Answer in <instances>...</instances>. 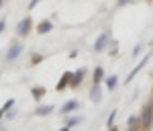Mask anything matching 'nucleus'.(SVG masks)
<instances>
[{"label":"nucleus","instance_id":"1","mask_svg":"<svg viewBox=\"0 0 153 131\" xmlns=\"http://www.w3.org/2000/svg\"><path fill=\"white\" fill-rule=\"evenodd\" d=\"M141 125L145 127V129H149V127L153 125V103L145 105V109L141 111Z\"/></svg>","mask_w":153,"mask_h":131},{"label":"nucleus","instance_id":"2","mask_svg":"<svg viewBox=\"0 0 153 131\" xmlns=\"http://www.w3.org/2000/svg\"><path fill=\"white\" fill-rule=\"evenodd\" d=\"M108 41H110V33H108V31H104V33H102V35L94 41V51H96V53L104 51L106 45H108Z\"/></svg>","mask_w":153,"mask_h":131},{"label":"nucleus","instance_id":"3","mask_svg":"<svg viewBox=\"0 0 153 131\" xmlns=\"http://www.w3.org/2000/svg\"><path fill=\"white\" fill-rule=\"evenodd\" d=\"M21 51H23V45H21V43H12L10 47H8V51H6V61L16 60V58L21 55Z\"/></svg>","mask_w":153,"mask_h":131},{"label":"nucleus","instance_id":"4","mask_svg":"<svg viewBox=\"0 0 153 131\" xmlns=\"http://www.w3.org/2000/svg\"><path fill=\"white\" fill-rule=\"evenodd\" d=\"M31 27H33V21H31V16H25L23 21L19 23V27H16V33H19V35H27V33L31 31Z\"/></svg>","mask_w":153,"mask_h":131},{"label":"nucleus","instance_id":"5","mask_svg":"<svg viewBox=\"0 0 153 131\" xmlns=\"http://www.w3.org/2000/svg\"><path fill=\"white\" fill-rule=\"evenodd\" d=\"M147 61H149V55H145V58H143V60L139 61V64H137V66H135L133 70H131V74H129V76H127V84H129L131 80H133V78H135V76L139 74V70H141V68H143V66H145V64H147Z\"/></svg>","mask_w":153,"mask_h":131},{"label":"nucleus","instance_id":"6","mask_svg":"<svg viewBox=\"0 0 153 131\" xmlns=\"http://www.w3.org/2000/svg\"><path fill=\"white\" fill-rule=\"evenodd\" d=\"M90 100H92V103H100V100H102L100 84H94V86H92V90H90Z\"/></svg>","mask_w":153,"mask_h":131},{"label":"nucleus","instance_id":"7","mask_svg":"<svg viewBox=\"0 0 153 131\" xmlns=\"http://www.w3.org/2000/svg\"><path fill=\"white\" fill-rule=\"evenodd\" d=\"M78 107H80V103H78V100H68V103L61 107V113H63V115H68V113H71V111H76Z\"/></svg>","mask_w":153,"mask_h":131},{"label":"nucleus","instance_id":"8","mask_svg":"<svg viewBox=\"0 0 153 131\" xmlns=\"http://www.w3.org/2000/svg\"><path fill=\"white\" fill-rule=\"evenodd\" d=\"M71 76H74V74H70V72H65V74L61 76V80L57 82V90H63V88L70 84V78H71Z\"/></svg>","mask_w":153,"mask_h":131},{"label":"nucleus","instance_id":"9","mask_svg":"<svg viewBox=\"0 0 153 131\" xmlns=\"http://www.w3.org/2000/svg\"><path fill=\"white\" fill-rule=\"evenodd\" d=\"M51 29H53L51 21H43V23H39V27H37V31H39V33H43V35H45V33H49Z\"/></svg>","mask_w":153,"mask_h":131},{"label":"nucleus","instance_id":"10","mask_svg":"<svg viewBox=\"0 0 153 131\" xmlns=\"http://www.w3.org/2000/svg\"><path fill=\"white\" fill-rule=\"evenodd\" d=\"M71 78H74V80L70 82L71 86H80V84H82V78H84V70H78L74 76H71Z\"/></svg>","mask_w":153,"mask_h":131},{"label":"nucleus","instance_id":"11","mask_svg":"<svg viewBox=\"0 0 153 131\" xmlns=\"http://www.w3.org/2000/svg\"><path fill=\"white\" fill-rule=\"evenodd\" d=\"M102 80H104V70L98 66V68L94 70V84H100Z\"/></svg>","mask_w":153,"mask_h":131},{"label":"nucleus","instance_id":"12","mask_svg":"<svg viewBox=\"0 0 153 131\" xmlns=\"http://www.w3.org/2000/svg\"><path fill=\"white\" fill-rule=\"evenodd\" d=\"M117 84H118L117 76H108V78H106V88H108V90H114V88H117Z\"/></svg>","mask_w":153,"mask_h":131},{"label":"nucleus","instance_id":"13","mask_svg":"<svg viewBox=\"0 0 153 131\" xmlns=\"http://www.w3.org/2000/svg\"><path fill=\"white\" fill-rule=\"evenodd\" d=\"M51 111H53V107H51V105H47V107H39V109L35 111V113L43 117V115H47V113H51Z\"/></svg>","mask_w":153,"mask_h":131},{"label":"nucleus","instance_id":"14","mask_svg":"<svg viewBox=\"0 0 153 131\" xmlns=\"http://www.w3.org/2000/svg\"><path fill=\"white\" fill-rule=\"evenodd\" d=\"M43 94H45V88H39V86L33 88V96H35V98H41Z\"/></svg>","mask_w":153,"mask_h":131},{"label":"nucleus","instance_id":"15","mask_svg":"<svg viewBox=\"0 0 153 131\" xmlns=\"http://www.w3.org/2000/svg\"><path fill=\"white\" fill-rule=\"evenodd\" d=\"M114 117H117V111H112V113L108 115V119H106V125H108V127H112V123H114Z\"/></svg>","mask_w":153,"mask_h":131},{"label":"nucleus","instance_id":"16","mask_svg":"<svg viewBox=\"0 0 153 131\" xmlns=\"http://www.w3.org/2000/svg\"><path fill=\"white\" fill-rule=\"evenodd\" d=\"M80 121H82V117H71V119H68V125H78V123H80Z\"/></svg>","mask_w":153,"mask_h":131},{"label":"nucleus","instance_id":"17","mask_svg":"<svg viewBox=\"0 0 153 131\" xmlns=\"http://www.w3.org/2000/svg\"><path fill=\"white\" fill-rule=\"evenodd\" d=\"M12 107H14V98H10V100H6V103H4V111H10Z\"/></svg>","mask_w":153,"mask_h":131},{"label":"nucleus","instance_id":"18","mask_svg":"<svg viewBox=\"0 0 153 131\" xmlns=\"http://www.w3.org/2000/svg\"><path fill=\"white\" fill-rule=\"evenodd\" d=\"M39 2H41V0H31V2H29V8H35Z\"/></svg>","mask_w":153,"mask_h":131},{"label":"nucleus","instance_id":"19","mask_svg":"<svg viewBox=\"0 0 153 131\" xmlns=\"http://www.w3.org/2000/svg\"><path fill=\"white\" fill-rule=\"evenodd\" d=\"M129 2H133V0H117L118 6H125V4H129Z\"/></svg>","mask_w":153,"mask_h":131},{"label":"nucleus","instance_id":"20","mask_svg":"<svg viewBox=\"0 0 153 131\" xmlns=\"http://www.w3.org/2000/svg\"><path fill=\"white\" fill-rule=\"evenodd\" d=\"M141 47H143V45H137V47H135V51H133V55H139V53H141Z\"/></svg>","mask_w":153,"mask_h":131},{"label":"nucleus","instance_id":"21","mask_svg":"<svg viewBox=\"0 0 153 131\" xmlns=\"http://www.w3.org/2000/svg\"><path fill=\"white\" fill-rule=\"evenodd\" d=\"M4 27H6V23H4V21H0V33L4 31Z\"/></svg>","mask_w":153,"mask_h":131},{"label":"nucleus","instance_id":"22","mask_svg":"<svg viewBox=\"0 0 153 131\" xmlns=\"http://www.w3.org/2000/svg\"><path fill=\"white\" fill-rule=\"evenodd\" d=\"M129 131H139V127H137V125H131V127H129Z\"/></svg>","mask_w":153,"mask_h":131},{"label":"nucleus","instance_id":"23","mask_svg":"<svg viewBox=\"0 0 153 131\" xmlns=\"http://www.w3.org/2000/svg\"><path fill=\"white\" fill-rule=\"evenodd\" d=\"M2 115H4V109H0V119H2Z\"/></svg>","mask_w":153,"mask_h":131},{"label":"nucleus","instance_id":"24","mask_svg":"<svg viewBox=\"0 0 153 131\" xmlns=\"http://www.w3.org/2000/svg\"><path fill=\"white\" fill-rule=\"evenodd\" d=\"M61 131H70V125H68V127H63V129H61Z\"/></svg>","mask_w":153,"mask_h":131},{"label":"nucleus","instance_id":"25","mask_svg":"<svg viewBox=\"0 0 153 131\" xmlns=\"http://www.w3.org/2000/svg\"><path fill=\"white\" fill-rule=\"evenodd\" d=\"M108 131H118V129H117V127H110V129H108Z\"/></svg>","mask_w":153,"mask_h":131},{"label":"nucleus","instance_id":"26","mask_svg":"<svg viewBox=\"0 0 153 131\" xmlns=\"http://www.w3.org/2000/svg\"><path fill=\"white\" fill-rule=\"evenodd\" d=\"M0 131H6V129H4V127H2V129H0Z\"/></svg>","mask_w":153,"mask_h":131},{"label":"nucleus","instance_id":"27","mask_svg":"<svg viewBox=\"0 0 153 131\" xmlns=\"http://www.w3.org/2000/svg\"><path fill=\"white\" fill-rule=\"evenodd\" d=\"M0 6H2V0H0Z\"/></svg>","mask_w":153,"mask_h":131},{"label":"nucleus","instance_id":"28","mask_svg":"<svg viewBox=\"0 0 153 131\" xmlns=\"http://www.w3.org/2000/svg\"><path fill=\"white\" fill-rule=\"evenodd\" d=\"M151 2H153V0H151Z\"/></svg>","mask_w":153,"mask_h":131}]
</instances>
